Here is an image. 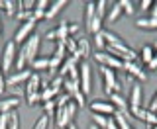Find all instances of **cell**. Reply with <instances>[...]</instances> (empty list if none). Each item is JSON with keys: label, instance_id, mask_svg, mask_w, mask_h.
Masks as SVG:
<instances>
[{"label": "cell", "instance_id": "obj_1", "mask_svg": "<svg viewBox=\"0 0 157 129\" xmlns=\"http://www.w3.org/2000/svg\"><path fill=\"white\" fill-rule=\"evenodd\" d=\"M100 72H102V80H104V92L108 94V96H112V94H120L122 84L116 78V71L106 68V67H100Z\"/></svg>", "mask_w": 157, "mask_h": 129}, {"label": "cell", "instance_id": "obj_2", "mask_svg": "<svg viewBox=\"0 0 157 129\" xmlns=\"http://www.w3.org/2000/svg\"><path fill=\"white\" fill-rule=\"evenodd\" d=\"M37 26V20L33 18V20H28V22H24V24H20L18 29H16V33H14V43H26L29 37L33 35V29H36Z\"/></svg>", "mask_w": 157, "mask_h": 129}, {"label": "cell", "instance_id": "obj_3", "mask_svg": "<svg viewBox=\"0 0 157 129\" xmlns=\"http://www.w3.org/2000/svg\"><path fill=\"white\" fill-rule=\"evenodd\" d=\"M16 43H14V39L12 41H8L6 45H4V53H2V72H10L12 71V67L16 64Z\"/></svg>", "mask_w": 157, "mask_h": 129}, {"label": "cell", "instance_id": "obj_4", "mask_svg": "<svg viewBox=\"0 0 157 129\" xmlns=\"http://www.w3.org/2000/svg\"><path fill=\"white\" fill-rule=\"evenodd\" d=\"M78 72H81V76H78V82H81V90L82 94H90L92 90V76H90V64H88L86 61H82L81 64H78Z\"/></svg>", "mask_w": 157, "mask_h": 129}, {"label": "cell", "instance_id": "obj_5", "mask_svg": "<svg viewBox=\"0 0 157 129\" xmlns=\"http://www.w3.org/2000/svg\"><path fill=\"white\" fill-rule=\"evenodd\" d=\"M94 59L102 64V67L112 68V71H122V68H124V61H120V59L112 57L110 53H106V51H98L96 55H94Z\"/></svg>", "mask_w": 157, "mask_h": 129}, {"label": "cell", "instance_id": "obj_6", "mask_svg": "<svg viewBox=\"0 0 157 129\" xmlns=\"http://www.w3.org/2000/svg\"><path fill=\"white\" fill-rule=\"evenodd\" d=\"M39 45H41V37H39L37 33H33V35L29 37L26 43H24V51H26V55H28L29 64L37 59V55H39Z\"/></svg>", "mask_w": 157, "mask_h": 129}, {"label": "cell", "instance_id": "obj_7", "mask_svg": "<svg viewBox=\"0 0 157 129\" xmlns=\"http://www.w3.org/2000/svg\"><path fill=\"white\" fill-rule=\"evenodd\" d=\"M90 112H92V113H100V116L110 117V116H114L118 110L114 108V104H110V102L96 100V102H90Z\"/></svg>", "mask_w": 157, "mask_h": 129}, {"label": "cell", "instance_id": "obj_8", "mask_svg": "<svg viewBox=\"0 0 157 129\" xmlns=\"http://www.w3.org/2000/svg\"><path fill=\"white\" fill-rule=\"evenodd\" d=\"M124 72H128V76H132V78H136V80H147V74L145 71L140 67L137 63H124V68H122Z\"/></svg>", "mask_w": 157, "mask_h": 129}, {"label": "cell", "instance_id": "obj_9", "mask_svg": "<svg viewBox=\"0 0 157 129\" xmlns=\"http://www.w3.org/2000/svg\"><path fill=\"white\" fill-rule=\"evenodd\" d=\"M128 108H130V113H136L141 108V86H140V84H134V86H132V94H130Z\"/></svg>", "mask_w": 157, "mask_h": 129}, {"label": "cell", "instance_id": "obj_10", "mask_svg": "<svg viewBox=\"0 0 157 129\" xmlns=\"http://www.w3.org/2000/svg\"><path fill=\"white\" fill-rule=\"evenodd\" d=\"M32 76V71H16L12 72L10 76L6 78V86H16V84H22V82H28V78Z\"/></svg>", "mask_w": 157, "mask_h": 129}, {"label": "cell", "instance_id": "obj_11", "mask_svg": "<svg viewBox=\"0 0 157 129\" xmlns=\"http://www.w3.org/2000/svg\"><path fill=\"white\" fill-rule=\"evenodd\" d=\"M18 106H20V98L18 96L2 98V100H0V113H10V112L18 110Z\"/></svg>", "mask_w": 157, "mask_h": 129}, {"label": "cell", "instance_id": "obj_12", "mask_svg": "<svg viewBox=\"0 0 157 129\" xmlns=\"http://www.w3.org/2000/svg\"><path fill=\"white\" fill-rule=\"evenodd\" d=\"M71 117H69L67 113V108H57L55 112V123H57V129H67L69 125H71Z\"/></svg>", "mask_w": 157, "mask_h": 129}, {"label": "cell", "instance_id": "obj_13", "mask_svg": "<svg viewBox=\"0 0 157 129\" xmlns=\"http://www.w3.org/2000/svg\"><path fill=\"white\" fill-rule=\"evenodd\" d=\"M41 76H39L37 72H32V76L28 78V82H26V94H32V92H41Z\"/></svg>", "mask_w": 157, "mask_h": 129}, {"label": "cell", "instance_id": "obj_14", "mask_svg": "<svg viewBox=\"0 0 157 129\" xmlns=\"http://www.w3.org/2000/svg\"><path fill=\"white\" fill-rule=\"evenodd\" d=\"M122 14H124V10H122L120 2L110 4V10H108V14H106V24H114V22H118Z\"/></svg>", "mask_w": 157, "mask_h": 129}, {"label": "cell", "instance_id": "obj_15", "mask_svg": "<svg viewBox=\"0 0 157 129\" xmlns=\"http://www.w3.org/2000/svg\"><path fill=\"white\" fill-rule=\"evenodd\" d=\"M65 6H67V0H55V2H51V4H49V8H47L45 20H53Z\"/></svg>", "mask_w": 157, "mask_h": 129}, {"label": "cell", "instance_id": "obj_16", "mask_svg": "<svg viewBox=\"0 0 157 129\" xmlns=\"http://www.w3.org/2000/svg\"><path fill=\"white\" fill-rule=\"evenodd\" d=\"M77 39V47H78V55L81 59H86L90 55V41L86 37H75Z\"/></svg>", "mask_w": 157, "mask_h": 129}, {"label": "cell", "instance_id": "obj_17", "mask_svg": "<svg viewBox=\"0 0 157 129\" xmlns=\"http://www.w3.org/2000/svg\"><path fill=\"white\" fill-rule=\"evenodd\" d=\"M47 8H49V2L47 0H37L36 2V8H33V18L37 20H43L45 18V14H47Z\"/></svg>", "mask_w": 157, "mask_h": 129}, {"label": "cell", "instance_id": "obj_18", "mask_svg": "<svg viewBox=\"0 0 157 129\" xmlns=\"http://www.w3.org/2000/svg\"><path fill=\"white\" fill-rule=\"evenodd\" d=\"M94 18H96V12H94V2H86V6H85V26H86V31H88V28L92 26Z\"/></svg>", "mask_w": 157, "mask_h": 129}, {"label": "cell", "instance_id": "obj_19", "mask_svg": "<svg viewBox=\"0 0 157 129\" xmlns=\"http://www.w3.org/2000/svg\"><path fill=\"white\" fill-rule=\"evenodd\" d=\"M53 31H55V41H65V39H69V22H61Z\"/></svg>", "mask_w": 157, "mask_h": 129}, {"label": "cell", "instance_id": "obj_20", "mask_svg": "<svg viewBox=\"0 0 157 129\" xmlns=\"http://www.w3.org/2000/svg\"><path fill=\"white\" fill-rule=\"evenodd\" d=\"M137 55H140L141 63L149 64V63H151V59L155 57V49H153V45H145V47H141V51L137 53Z\"/></svg>", "mask_w": 157, "mask_h": 129}, {"label": "cell", "instance_id": "obj_21", "mask_svg": "<svg viewBox=\"0 0 157 129\" xmlns=\"http://www.w3.org/2000/svg\"><path fill=\"white\" fill-rule=\"evenodd\" d=\"M136 26L140 29H157V20L149 18V16H147V18H137Z\"/></svg>", "mask_w": 157, "mask_h": 129}, {"label": "cell", "instance_id": "obj_22", "mask_svg": "<svg viewBox=\"0 0 157 129\" xmlns=\"http://www.w3.org/2000/svg\"><path fill=\"white\" fill-rule=\"evenodd\" d=\"M114 116H116V120H114V121H116V125L120 127V129H134V127H132V123H130V120H132V117L124 116L122 112H116Z\"/></svg>", "mask_w": 157, "mask_h": 129}, {"label": "cell", "instance_id": "obj_23", "mask_svg": "<svg viewBox=\"0 0 157 129\" xmlns=\"http://www.w3.org/2000/svg\"><path fill=\"white\" fill-rule=\"evenodd\" d=\"M63 88H65L67 94L75 96L77 92H81V82H73V80H69V78H63Z\"/></svg>", "mask_w": 157, "mask_h": 129}, {"label": "cell", "instance_id": "obj_24", "mask_svg": "<svg viewBox=\"0 0 157 129\" xmlns=\"http://www.w3.org/2000/svg\"><path fill=\"white\" fill-rule=\"evenodd\" d=\"M94 12H96V18L106 20V14H108V2L106 0H98V2H94Z\"/></svg>", "mask_w": 157, "mask_h": 129}, {"label": "cell", "instance_id": "obj_25", "mask_svg": "<svg viewBox=\"0 0 157 129\" xmlns=\"http://www.w3.org/2000/svg\"><path fill=\"white\" fill-rule=\"evenodd\" d=\"M32 68L36 72H39V71H47L49 68V57H37L36 61L32 63Z\"/></svg>", "mask_w": 157, "mask_h": 129}, {"label": "cell", "instance_id": "obj_26", "mask_svg": "<svg viewBox=\"0 0 157 129\" xmlns=\"http://www.w3.org/2000/svg\"><path fill=\"white\" fill-rule=\"evenodd\" d=\"M8 129H20V116H18V110H14V112L8 113Z\"/></svg>", "mask_w": 157, "mask_h": 129}, {"label": "cell", "instance_id": "obj_27", "mask_svg": "<svg viewBox=\"0 0 157 129\" xmlns=\"http://www.w3.org/2000/svg\"><path fill=\"white\" fill-rule=\"evenodd\" d=\"M43 112H45L47 117H53L57 112V102L55 100H49V102H43Z\"/></svg>", "mask_w": 157, "mask_h": 129}, {"label": "cell", "instance_id": "obj_28", "mask_svg": "<svg viewBox=\"0 0 157 129\" xmlns=\"http://www.w3.org/2000/svg\"><path fill=\"white\" fill-rule=\"evenodd\" d=\"M57 94H59V90H55V88H51V86L43 88V90H41V102H49V100H53Z\"/></svg>", "mask_w": 157, "mask_h": 129}, {"label": "cell", "instance_id": "obj_29", "mask_svg": "<svg viewBox=\"0 0 157 129\" xmlns=\"http://www.w3.org/2000/svg\"><path fill=\"white\" fill-rule=\"evenodd\" d=\"M94 47L98 51H106V39H104V31L96 33L94 35Z\"/></svg>", "mask_w": 157, "mask_h": 129}, {"label": "cell", "instance_id": "obj_30", "mask_svg": "<svg viewBox=\"0 0 157 129\" xmlns=\"http://www.w3.org/2000/svg\"><path fill=\"white\" fill-rule=\"evenodd\" d=\"M92 120H94V125H96L98 129H106V125H108V117H106V116L92 113Z\"/></svg>", "mask_w": 157, "mask_h": 129}, {"label": "cell", "instance_id": "obj_31", "mask_svg": "<svg viewBox=\"0 0 157 129\" xmlns=\"http://www.w3.org/2000/svg\"><path fill=\"white\" fill-rule=\"evenodd\" d=\"M65 49H67V53H69V55H75V53L78 51V47H77V39H75V37H69V39H65Z\"/></svg>", "mask_w": 157, "mask_h": 129}, {"label": "cell", "instance_id": "obj_32", "mask_svg": "<svg viewBox=\"0 0 157 129\" xmlns=\"http://www.w3.org/2000/svg\"><path fill=\"white\" fill-rule=\"evenodd\" d=\"M120 6H122V10H124V14H128V16H134L136 14L134 2H132V0H120Z\"/></svg>", "mask_w": 157, "mask_h": 129}, {"label": "cell", "instance_id": "obj_33", "mask_svg": "<svg viewBox=\"0 0 157 129\" xmlns=\"http://www.w3.org/2000/svg\"><path fill=\"white\" fill-rule=\"evenodd\" d=\"M26 102H28V106H36V104H39V102H41V92L26 94Z\"/></svg>", "mask_w": 157, "mask_h": 129}, {"label": "cell", "instance_id": "obj_34", "mask_svg": "<svg viewBox=\"0 0 157 129\" xmlns=\"http://www.w3.org/2000/svg\"><path fill=\"white\" fill-rule=\"evenodd\" d=\"M16 8H18V4L14 0H4V12L8 16H16Z\"/></svg>", "mask_w": 157, "mask_h": 129}, {"label": "cell", "instance_id": "obj_35", "mask_svg": "<svg viewBox=\"0 0 157 129\" xmlns=\"http://www.w3.org/2000/svg\"><path fill=\"white\" fill-rule=\"evenodd\" d=\"M49 127V117L45 116V113H43L41 117H37V121L33 123V127L32 129H47Z\"/></svg>", "mask_w": 157, "mask_h": 129}, {"label": "cell", "instance_id": "obj_36", "mask_svg": "<svg viewBox=\"0 0 157 129\" xmlns=\"http://www.w3.org/2000/svg\"><path fill=\"white\" fill-rule=\"evenodd\" d=\"M16 18L22 20V24H24V22H28V20H33V12H28V10H18V12H16Z\"/></svg>", "mask_w": 157, "mask_h": 129}, {"label": "cell", "instance_id": "obj_37", "mask_svg": "<svg viewBox=\"0 0 157 129\" xmlns=\"http://www.w3.org/2000/svg\"><path fill=\"white\" fill-rule=\"evenodd\" d=\"M65 108H67V113H69V117H71V120H73V117H75V113H77V110H78L77 102H75V100H71V102H69Z\"/></svg>", "mask_w": 157, "mask_h": 129}, {"label": "cell", "instance_id": "obj_38", "mask_svg": "<svg viewBox=\"0 0 157 129\" xmlns=\"http://www.w3.org/2000/svg\"><path fill=\"white\" fill-rule=\"evenodd\" d=\"M73 100L77 102V106H78V108H82V106L86 104V96H85V94H82V90H81V92H77L75 96H73Z\"/></svg>", "mask_w": 157, "mask_h": 129}, {"label": "cell", "instance_id": "obj_39", "mask_svg": "<svg viewBox=\"0 0 157 129\" xmlns=\"http://www.w3.org/2000/svg\"><path fill=\"white\" fill-rule=\"evenodd\" d=\"M132 117H136V120H140V121H145V117H147V110L145 108H140L136 113H132Z\"/></svg>", "mask_w": 157, "mask_h": 129}, {"label": "cell", "instance_id": "obj_40", "mask_svg": "<svg viewBox=\"0 0 157 129\" xmlns=\"http://www.w3.org/2000/svg\"><path fill=\"white\" fill-rule=\"evenodd\" d=\"M145 123H149L151 127H155V125H157V113H153V112H149V110H147V117H145Z\"/></svg>", "mask_w": 157, "mask_h": 129}, {"label": "cell", "instance_id": "obj_41", "mask_svg": "<svg viewBox=\"0 0 157 129\" xmlns=\"http://www.w3.org/2000/svg\"><path fill=\"white\" fill-rule=\"evenodd\" d=\"M77 33H78V24H75V22H69V37L77 35Z\"/></svg>", "mask_w": 157, "mask_h": 129}, {"label": "cell", "instance_id": "obj_42", "mask_svg": "<svg viewBox=\"0 0 157 129\" xmlns=\"http://www.w3.org/2000/svg\"><path fill=\"white\" fill-rule=\"evenodd\" d=\"M61 86H63V78H61V76L57 74V76H55V78L51 80V88H55V90H59Z\"/></svg>", "mask_w": 157, "mask_h": 129}, {"label": "cell", "instance_id": "obj_43", "mask_svg": "<svg viewBox=\"0 0 157 129\" xmlns=\"http://www.w3.org/2000/svg\"><path fill=\"white\" fill-rule=\"evenodd\" d=\"M6 92V78H4V72H2V68H0V96Z\"/></svg>", "mask_w": 157, "mask_h": 129}, {"label": "cell", "instance_id": "obj_44", "mask_svg": "<svg viewBox=\"0 0 157 129\" xmlns=\"http://www.w3.org/2000/svg\"><path fill=\"white\" fill-rule=\"evenodd\" d=\"M0 129H8V113H0Z\"/></svg>", "mask_w": 157, "mask_h": 129}, {"label": "cell", "instance_id": "obj_45", "mask_svg": "<svg viewBox=\"0 0 157 129\" xmlns=\"http://www.w3.org/2000/svg\"><path fill=\"white\" fill-rule=\"evenodd\" d=\"M140 8L141 10H149V8H153V2H151V0H141V2H140Z\"/></svg>", "mask_w": 157, "mask_h": 129}, {"label": "cell", "instance_id": "obj_46", "mask_svg": "<svg viewBox=\"0 0 157 129\" xmlns=\"http://www.w3.org/2000/svg\"><path fill=\"white\" fill-rule=\"evenodd\" d=\"M149 112H153V113H157V94L153 96V100L149 102V108H147Z\"/></svg>", "mask_w": 157, "mask_h": 129}, {"label": "cell", "instance_id": "obj_47", "mask_svg": "<svg viewBox=\"0 0 157 129\" xmlns=\"http://www.w3.org/2000/svg\"><path fill=\"white\" fill-rule=\"evenodd\" d=\"M147 68H149V71H157V55L151 59V63L147 64Z\"/></svg>", "mask_w": 157, "mask_h": 129}, {"label": "cell", "instance_id": "obj_48", "mask_svg": "<svg viewBox=\"0 0 157 129\" xmlns=\"http://www.w3.org/2000/svg\"><path fill=\"white\" fill-rule=\"evenodd\" d=\"M149 18L157 20V2H153V8H151V12H149Z\"/></svg>", "mask_w": 157, "mask_h": 129}, {"label": "cell", "instance_id": "obj_49", "mask_svg": "<svg viewBox=\"0 0 157 129\" xmlns=\"http://www.w3.org/2000/svg\"><path fill=\"white\" fill-rule=\"evenodd\" d=\"M106 129H120V127L116 125V121H114V120H108V125H106Z\"/></svg>", "mask_w": 157, "mask_h": 129}, {"label": "cell", "instance_id": "obj_50", "mask_svg": "<svg viewBox=\"0 0 157 129\" xmlns=\"http://www.w3.org/2000/svg\"><path fill=\"white\" fill-rule=\"evenodd\" d=\"M67 129H78V127H77V125H73V123H71V125H69Z\"/></svg>", "mask_w": 157, "mask_h": 129}, {"label": "cell", "instance_id": "obj_51", "mask_svg": "<svg viewBox=\"0 0 157 129\" xmlns=\"http://www.w3.org/2000/svg\"><path fill=\"white\" fill-rule=\"evenodd\" d=\"M0 10H4V0H0Z\"/></svg>", "mask_w": 157, "mask_h": 129}, {"label": "cell", "instance_id": "obj_52", "mask_svg": "<svg viewBox=\"0 0 157 129\" xmlns=\"http://www.w3.org/2000/svg\"><path fill=\"white\" fill-rule=\"evenodd\" d=\"M88 129H98V127L94 125V123H90V127H88Z\"/></svg>", "mask_w": 157, "mask_h": 129}, {"label": "cell", "instance_id": "obj_53", "mask_svg": "<svg viewBox=\"0 0 157 129\" xmlns=\"http://www.w3.org/2000/svg\"><path fill=\"white\" fill-rule=\"evenodd\" d=\"M149 129H157V125H155V127H149Z\"/></svg>", "mask_w": 157, "mask_h": 129}, {"label": "cell", "instance_id": "obj_54", "mask_svg": "<svg viewBox=\"0 0 157 129\" xmlns=\"http://www.w3.org/2000/svg\"><path fill=\"white\" fill-rule=\"evenodd\" d=\"M155 55H157V51H155Z\"/></svg>", "mask_w": 157, "mask_h": 129}, {"label": "cell", "instance_id": "obj_55", "mask_svg": "<svg viewBox=\"0 0 157 129\" xmlns=\"http://www.w3.org/2000/svg\"><path fill=\"white\" fill-rule=\"evenodd\" d=\"M0 26H2V24H0Z\"/></svg>", "mask_w": 157, "mask_h": 129}]
</instances>
